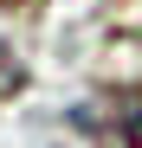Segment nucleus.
<instances>
[{
  "label": "nucleus",
  "instance_id": "nucleus-1",
  "mask_svg": "<svg viewBox=\"0 0 142 148\" xmlns=\"http://www.w3.org/2000/svg\"><path fill=\"white\" fill-rule=\"evenodd\" d=\"M71 122L84 129L90 148H142V90L110 84V90L90 97V103L71 110Z\"/></svg>",
  "mask_w": 142,
  "mask_h": 148
},
{
  "label": "nucleus",
  "instance_id": "nucleus-2",
  "mask_svg": "<svg viewBox=\"0 0 142 148\" xmlns=\"http://www.w3.org/2000/svg\"><path fill=\"white\" fill-rule=\"evenodd\" d=\"M19 90H26V64H19L13 45H0V103H13Z\"/></svg>",
  "mask_w": 142,
  "mask_h": 148
}]
</instances>
